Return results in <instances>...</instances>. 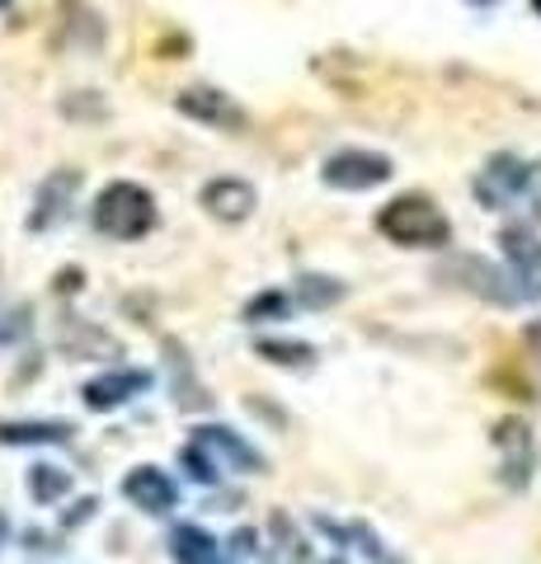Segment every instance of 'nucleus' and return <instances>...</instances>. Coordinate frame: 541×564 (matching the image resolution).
<instances>
[{"label": "nucleus", "instance_id": "obj_1", "mask_svg": "<svg viewBox=\"0 0 541 564\" xmlns=\"http://www.w3.org/2000/svg\"><path fill=\"white\" fill-rule=\"evenodd\" d=\"M377 231L396 245H410V250H439L452 240V221L424 193H405V198H391L377 212Z\"/></svg>", "mask_w": 541, "mask_h": 564}, {"label": "nucleus", "instance_id": "obj_2", "mask_svg": "<svg viewBox=\"0 0 541 564\" xmlns=\"http://www.w3.org/2000/svg\"><path fill=\"white\" fill-rule=\"evenodd\" d=\"M95 231L109 240H142L155 231V198L151 188L118 180L95 198Z\"/></svg>", "mask_w": 541, "mask_h": 564}, {"label": "nucleus", "instance_id": "obj_3", "mask_svg": "<svg viewBox=\"0 0 541 564\" xmlns=\"http://www.w3.org/2000/svg\"><path fill=\"white\" fill-rule=\"evenodd\" d=\"M439 278L457 282L462 292L480 296V302H495V306H513L518 296H522V288H513L518 278L499 273L495 263H485V259H476V254H452V259L443 263V269H439Z\"/></svg>", "mask_w": 541, "mask_h": 564}, {"label": "nucleus", "instance_id": "obj_4", "mask_svg": "<svg viewBox=\"0 0 541 564\" xmlns=\"http://www.w3.org/2000/svg\"><path fill=\"white\" fill-rule=\"evenodd\" d=\"M391 161L381 151H335L325 155L321 165V180L329 188H344V193H363V188H381L391 180Z\"/></svg>", "mask_w": 541, "mask_h": 564}, {"label": "nucleus", "instance_id": "obj_5", "mask_svg": "<svg viewBox=\"0 0 541 564\" xmlns=\"http://www.w3.org/2000/svg\"><path fill=\"white\" fill-rule=\"evenodd\" d=\"M528 184H532V165L518 161V155H509V151H499L476 174V198L485 207H509L518 198H528Z\"/></svg>", "mask_w": 541, "mask_h": 564}, {"label": "nucleus", "instance_id": "obj_6", "mask_svg": "<svg viewBox=\"0 0 541 564\" xmlns=\"http://www.w3.org/2000/svg\"><path fill=\"white\" fill-rule=\"evenodd\" d=\"M174 109L194 122H207V128H221V132H240L246 128V109L226 95L213 90V85H194V90H180L174 95Z\"/></svg>", "mask_w": 541, "mask_h": 564}, {"label": "nucleus", "instance_id": "obj_7", "mask_svg": "<svg viewBox=\"0 0 541 564\" xmlns=\"http://www.w3.org/2000/svg\"><path fill=\"white\" fill-rule=\"evenodd\" d=\"M495 447H499V462H504V485L522 489L532 480V466H537V443H532V429L522 419H499L495 423Z\"/></svg>", "mask_w": 541, "mask_h": 564}, {"label": "nucleus", "instance_id": "obj_8", "mask_svg": "<svg viewBox=\"0 0 541 564\" xmlns=\"http://www.w3.org/2000/svg\"><path fill=\"white\" fill-rule=\"evenodd\" d=\"M80 193V170H52L39 184V198H33L29 212V231H52L57 221L72 217V203Z\"/></svg>", "mask_w": 541, "mask_h": 564}, {"label": "nucleus", "instance_id": "obj_9", "mask_svg": "<svg viewBox=\"0 0 541 564\" xmlns=\"http://www.w3.org/2000/svg\"><path fill=\"white\" fill-rule=\"evenodd\" d=\"M151 386V372H137V367H118V372H104L95 381H85V410H95V414H113V410H123L128 400H137Z\"/></svg>", "mask_w": 541, "mask_h": 564}, {"label": "nucleus", "instance_id": "obj_10", "mask_svg": "<svg viewBox=\"0 0 541 564\" xmlns=\"http://www.w3.org/2000/svg\"><path fill=\"white\" fill-rule=\"evenodd\" d=\"M198 203L207 207V217H217V221H231V226H236V221H246L250 212H255L259 193H255V184L221 174V180H207V184H203Z\"/></svg>", "mask_w": 541, "mask_h": 564}, {"label": "nucleus", "instance_id": "obj_11", "mask_svg": "<svg viewBox=\"0 0 541 564\" xmlns=\"http://www.w3.org/2000/svg\"><path fill=\"white\" fill-rule=\"evenodd\" d=\"M123 494H128L137 508H142V513H151V518L170 513L174 499H180V489H174V480H170L161 466H137V470H128Z\"/></svg>", "mask_w": 541, "mask_h": 564}, {"label": "nucleus", "instance_id": "obj_12", "mask_svg": "<svg viewBox=\"0 0 541 564\" xmlns=\"http://www.w3.org/2000/svg\"><path fill=\"white\" fill-rule=\"evenodd\" d=\"M499 245H504V259H509L518 288L528 296H541V240L532 231H522V226H509L499 236Z\"/></svg>", "mask_w": 541, "mask_h": 564}, {"label": "nucleus", "instance_id": "obj_13", "mask_svg": "<svg viewBox=\"0 0 541 564\" xmlns=\"http://www.w3.org/2000/svg\"><path fill=\"white\" fill-rule=\"evenodd\" d=\"M194 443H203L207 452H213L217 462H221V470H226V466H231V470H250V475L264 470V456H259V452H255V447H250L236 429H226V423H213V429H198V433H194Z\"/></svg>", "mask_w": 541, "mask_h": 564}, {"label": "nucleus", "instance_id": "obj_14", "mask_svg": "<svg viewBox=\"0 0 541 564\" xmlns=\"http://www.w3.org/2000/svg\"><path fill=\"white\" fill-rule=\"evenodd\" d=\"M76 437V423L62 419H10L0 423V443L6 447H66Z\"/></svg>", "mask_w": 541, "mask_h": 564}, {"label": "nucleus", "instance_id": "obj_15", "mask_svg": "<svg viewBox=\"0 0 541 564\" xmlns=\"http://www.w3.org/2000/svg\"><path fill=\"white\" fill-rule=\"evenodd\" d=\"M62 344H66V352H80V358H118V339L113 334H104L99 325H90V321H80V315H66L62 321Z\"/></svg>", "mask_w": 541, "mask_h": 564}, {"label": "nucleus", "instance_id": "obj_16", "mask_svg": "<svg viewBox=\"0 0 541 564\" xmlns=\"http://www.w3.org/2000/svg\"><path fill=\"white\" fill-rule=\"evenodd\" d=\"M170 555L174 564H217V536L203 532L198 522H180L170 532Z\"/></svg>", "mask_w": 541, "mask_h": 564}, {"label": "nucleus", "instance_id": "obj_17", "mask_svg": "<svg viewBox=\"0 0 541 564\" xmlns=\"http://www.w3.org/2000/svg\"><path fill=\"white\" fill-rule=\"evenodd\" d=\"M292 296H296V306L302 311H325V306H339L348 288L339 278H321V273H302L292 282Z\"/></svg>", "mask_w": 541, "mask_h": 564}, {"label": "nucleus", "instance_id": "obj_18", "mask_svg": "<svg viewBox=\"0 0 541 564\" xmlns=\"http://www.w3.org/2000/svg\"><path fill=\"white\" fill-rule=\"evenodd\" d=\"M269 532L278 536V545H269V564H306L311 560V551H306V541H302V532L288 522V513H273L269 518Z\"/></svg>", "mask_w": 541, "mask_h": 564}, {"label": "nucleus", "instance_id": "obj_19", "mask_svg": "<svg viewBox=\"0 0 541 564\" xmlns=\"http://www.w3.org/2000/svg\"><path fill=\"white\" fill-rule=\"evenodd\" d=\"M165 352H170V372H174V386H180V377H184V391L174 395V404L180 410H207V391L194 381V367H188V352L174 344V339H165Z\"/></svg>", "mask_w": 541, "mask_h": 564}, {"label": "nucleus", "instance_id": "obj_20", "mask_svg": "<svg viewBox=\"0 0 541 564\" xmlns=\"http://www.w3.org/2000/svg\"><path fill=\"white\" fill-rule=\"evenodd\" d=\"M66 489H72V475H66L62 466H47V462L29 466V499L39 503V508L66 499Z\"/></svg>", "mask_w": 541, "mask_h": 564}, {"label": "nucleus", "instance_id": "obj_21", "mask_svg": "<svg viewBox=\"0 0 541 564\" xmlns=\"http://www.w3.org/2000/svg\"><path fill=\"white\" fill-rule=\"evenodd\" d=\"M255 352L273 367H296V372H306L311 362H316V348L311 344H296V339H259Z\"/></svg>", "mask_w": 541, "mask_h": 564}, {"label": "nucleus", "instance_id": "obj_22", "mask_svg": "<svg viewBox=\"0 0 541 564\" xmlns=\"http://www.w3.org/2000/svg\"><path fill=\"white\" fill-rule=\"evenodd\" d=\"M288 311H296V296H292V292H259L255 302L246 306V321H250V325L288 321Z\"/></svg>", "mask_w": 541, "mask_h": 564}, {"label": "nucleus", "instance_id": "obj_23", "mask_svg": "<svg viewBox=\"0 0 541 564\" xmlns=\"http://www.w3.org/2000/svg\"><path fill=\"white\" fill-rule=\"evenodd\" d=\"M180 466L194 475L198 485H217V480H221V462H217V456L207 452L203 443H188V447L180 452Z\"/></svg>", "mask_w": 541, "mask_h": 564}, {"label": "nucleus", "instance_id": "obj_24", "mask_svg": "<svg viewBox=\"0 0 541 564\" xmlns=\"http://www.w3.org/2000/svg\"><path fill=\"white\" fill-rule=\"evenodd\" d=\"M231 545H236V551H240V555H255V551H264V545H259V536L250 532V527H240V532L231 536Z\"/></svg>", "mask_w": 541, "mask_h": 564}, {"label": "nucleus", "instance_id": "obj_25", "mask_svg": "<svg viewBox=\"0 0 541 564\" xmlns=\"http://www.w3.org/2000/svg\"><path fill=\"white\" fill-rule=\"evenodd\" d=\"M528 203H532V217L541 221V165H532V184H528Z\"/></svg>", "mask_w": 541, "mask_h": 564}, {"label": "nucleus", "instance_id": "obj_26", "mask_svg": "<svg viewBox=\"0 0 541 564\" xmlns=\"http://www.w3.org/2000/svg\"><path fill=\"white\" fill-rule=\"evenodd\" d=\"M522 339H528V348H532V358L541 362V321H532L528 329H522Z\"/></svg>", "mask_w": 541, "mask_h": 564}, {"label": "nucleus", "instance_id": "obj_27", "mask_svg": "<svg viewBox=\"0 0 541 564\" xmlns=\"http://www.w3.org/2000/svg\"><path fill=\"white\" fill-rule=\"evenodd\" d=\"M80 288V269H62L57 273V292H76Z\"/></svg>", "mask_w": 541, "mask_h": 564}, {"label": "nucleus", "instance_id": "obj_28", "mask_svg": "<svg viewBox=\"0 0 541 564\" xmlns=\"http://www.w3.org/2000/svg\"><path fill=\"white\" fill-rule=\"evenodd\" d=\"M10 536V522H6V513H0V541H6Z\"/></svg>", "mask_w": 541, "mask_h": 564}, {"label": "nucleus", "instance_id": "obj_29", "mask_svg": "<svg viewBox=\"0 0 541 564\" xmlns=\"http://www.w3.org/2000/svg\"><path fill=\"white\" fill-rule=\"evenodd\" d=\"M10 6H14V0H0V10H10Z\"/></svg>", "mask_w": 541, "mask_h": 564}, {"label": "nucleus", "instance_id": "obj_30", "mask_svg": "<svg viewBox=\"0 0 541 564\" xmlns=\"http://www.w3.org/2000/svg\"><path fill=\"white\" fill-rule=\"evenodd\" d=\"M532 10H537V14H541V0H532Z\"/></svg>", "mask_w": 541, "mask_h": 564}]
</instances>
